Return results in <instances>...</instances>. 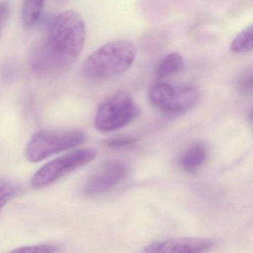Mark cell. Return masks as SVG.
Wrapping results in <instances>:
<instances>
[{
	"label": "cell",
	"mask_w": 253,
	"mask_h": 253,
	"mask_svg": "<svg viewBox=\"0 0 253 253\" xmlns=\"http://www.w3.org/2000/svg\"><path fill=\"white\" fill-rule=\"evenodd\" d=\"M183 60L179 53L173 52L167 54L158 63L155 75L159 80L165 79L177 75L183 68Z\"/></svg>",
	"instance_id": "10"
},
{
	"label": "cell",
	"mask_w": 253,
	"mask_h": 253,
	"mask_svg": "<svg viewBox=\"0 0 253 253\" xmlns=\"http://www.w3.org/2000/svg\"><path fill=\"white\" fill-rule=\"evenodd\" d=\"M127 174L128 167L122 161H105L88 177L84 186V194L88 196H96L105 193L119 184Z\"/></svg>",
	"instance_id": "7"
},
{
	"label": "cell",
	"mask_w": 253,
	"mask_h": 253,
	"mask_svg": "<svg viewBox=\"0 0 253 253\" xmlns=\"http://www.w3.org/2000/svg\"><path fill=\"white\" fill-rule=\"evenodd\" d=\"M237 87L241 95L250 97L253 94V75L252 69H247L240 75Z\"/></svg>",
	"instance_id": "14"
},
{
	"label": "cell",
	"mask_w": 253,
	"mask_h": 253,
	"mask_svg": "<svg viewBox=\"0 0 253 253\" xmlns=\"http://www.w3.org/2000/svg\"><path fill=\"white\" fill-rule=\"evenodd\" d=\"M149 101L157 109L168 114H181L193 108L199 100V91L192 85L173 86L159 80L148 91Z\"/></svg>",
	"instance_id": "5"
},
{
	"label": "cell",
	"mask_w": 253,
	"mask_h": 253,
	"mask_svg": "<svg viewBox=\"0 0 253 253\" xmlns=\"http://www.w3.org/2000/svg\"><path fill=\"white\" fill-rule=\"evenodd\" d=\"M97 156L92 148L78 149L62 155L41 167L32 179V186L42 189L54 184L72 171L91 162Z\"/></svg>",
	"instance_id": "6"
},
{
	"label": "cell",
	"mask_w": 253,
	"mask_h": 253,
	"mask_svg": "<svg viewBox=\"0 0 253 253\" xmlns=\"http://www.w3.org/2000/svg\"><path fill=\"white\" fill-rule=\"evenodd\" d=\"M85 140L84 131L70 129H43L30 139L26 149L27 159L38 163L55 154L73 149Z\"/></svg>",
	"instance_id": "3"
},
{
	"label": "cell",
	"mask_w": 253,
	"mask_h": 253,
	"mask_svg": "<svg viewBox=\"0 0 253 253\" xmlns=\"http://www.w3.org/2000/svg\"><path fill=\"white\" fill-rule=\"evenodd\" d=\"M138 141L135 137H120L110 139L106 142L108 147L114 150H123L132 147Z\"/></svg>",
	"instance_id": "16"
},
{
	"label": "cell",
	"mask_w": 253,
	"mask_h": 253,
	"mask_svg": "<svg viewBox=\"0 0 253 253\" xmlns=\"http://www.w3.org/2000/svg\"><path fill=\"white\" fill-rule=\"evenodd\" d=\"M20 187L12 180L0 177V211L18 194Z\"/></svg>",
	"instance_id": "13"
},
{
	"label": "cell",
	"mask_w": 253,
	"mask_h": 253,
	"mask_svg": "<svg viewBox=\"0 0 253 253\" xmlns=\"http://www.w3.org/2000/svg\"><path fill=\"white\" fill-rule=\"evenodd\" d=\"M215 244V241L210 238H183L157 241L150 243L143 249V251L149 253H199L210 251Z\"/></svg>",
	"instance_id": "8"
},
{
	"label": "cell",
	"mask_w": 253,
	"mask_h": 253,
	"mask_svg": "<svg viewBox=\"0 0 253 253\" xmlns=\"http://www.w3.org/2000/svg\"><path fill=\"white\" fill-rule=\"evenodd\" d=\"M43 5L44 0H24L22 19L26 29H33L38 24Z\"/></svg>",
	"instance_id": "11"
},
{
	"label": "cell",
	"mask_w": 253,
	"mask_h": 253,
	"mask_svg": "<svg viewBox=\"0 0 253 253\" xmlns=\"http://www.w3.org/2000/svg\"><path fill=\"white\" fill-rule=\"evenodd\" d=\"M60 251V246L54 244H39L35 245L24 246V247H17L15 250H12V253H58Z\"/></svg>",
	"instance_id": "15"
},
{
	"label": "cell",
	"mask_w": 253,
	"mask_h": 253,
	"mask_svg": "<svg viewBox=\"0 0 253 253\" xmlns=\"http://www.w3.org/2000/svg\"><path fill=\"white\" fill-rule=\"evenodd\" d=\"M11 9V3L8 1L0 2V34L9 17Z\"/></svg>",
	"instance_id": "17"
},
{
	"label": "cell",
	"mask_w": 253,
	"mask_h": 253,
	"mask_svg": "<svg viewBox=\"0 0 253 253\" xmlns=\"http://www.w3.org/2000/svg\"><path fill=\"white\" fill-rule=\"evenodd\" d=\"M136 49L125 40L112 41L91 53L83 64L84 76L91 81H104L122 75L134 63Z\"/></svg>",
	"instance_id": "2"
},
{
	"label": "cell",
	"mask_w": 253,
	"mask_h": 253,
	"mask_svg": "<svg viewBox=\"0 0 253 253\" xmlns=\"http://www.w3.org/2000/svg\"><path fill=\"white\" fill-rule=\"evenodd\" d=\"M253 47V26L250 25L234 38L231 43L230 49L235 54H244L252 51Z\"/></svg>",
	"instance_id": "12"
},
{
	"label": "cell",
	"mask_w": 253,
	"mask_h": 253,
	"mask_svg": "<svg viewBox=\"0 0 253 253\" xmlns=\"http://www.w3.org/2000/svg\"><path fill=\"white\" fill-rule=\"evenodd\" d=\"M207 158L206 146L201 143H195L186 149L180 159V164L184 171L195 173L204 165Z\"/></svg>",
	"instance_id": "9"
},
{
	"label": "cell",
	"mask_w": 253,
	"mask_h": 253,
	"mask_svg": "<svg viewBox=\"0 0 253 253\" xmlns=\"http://www.w3.org/2000/svg\"><path fill=\"white\" fill-rule=\"evenodd\" d=\"M140 113V107L131 96L119 91L100 103L96 113L94 126L100 132H112L126 126Z\"/></svg>",
	"instance_id": "4"
},
{
	"label": "cell",
	"mask_w": 253,
	"mask_h": 253,
	"mask_svg": "<svg viewBox=\"0 0 253 253\" xmlns=\"http://www.w3.org/2000/svg\"><path fill=\"white\" fill-rule=\"evenodd\" d=\"M85 38L84 19L78 12L59 14L51 24L46 43L35 53L34 67L40 72L69 69L81 55Z\"/></svg>",
	"instance_id": "1"
}]
</instances>
